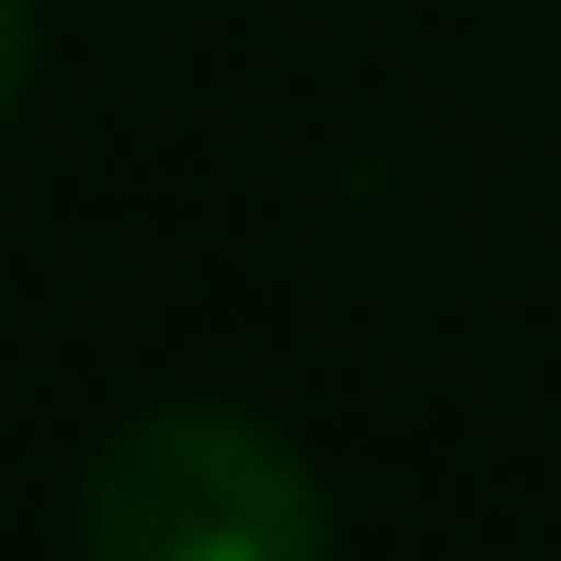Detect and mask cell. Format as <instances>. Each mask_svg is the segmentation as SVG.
<instances>
[{
  "instance_id": "2",
  "label": "cell",
  "mask_w": 561,
  "mask_h": 561,
  "mask_svg": "<svg viewBox=\"0 0 561 561\" xmlns=\"http://www.w3.org/2000/svg\"><path fill=\"white\" fill-rule=\"evenodd\" d=\"M23 69H35V12H23V0H0V115H12Z\"/></svg>"
},
{
  "instance_id": "1",
  "label": "cell",
  "mask_w": 561,
  "mask_h": 561,
  "mask_svg": "<svg viewBox=\"0 0 561 561\" xmlns=\"http://www.w3.org/2000/svg\"><path fill=\"white\" fill-rule=\"evenodd\" d=\"M81 539L104 561H321L333 504L310 458L241 413H149L81 470Z\"/></svg>"
}]
</instances>
